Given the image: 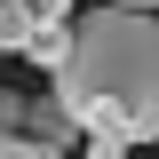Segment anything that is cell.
<instances>
[{
	"label": "cell",
	"mask_w": 159,
	"mask_h": 159,
	"mask_svg": "<svg viewBox=\"0 0 159 159\" xmlns=\"http://www.w3.org/2000/svg\"><path fill=\"white\" fill-rule=\"evenodd\" d=\"M0 159H64V151H40V143H24V135H0Z\"/></svg>",
	"instance_id": "277c9868"
},
{
	"label": "cell",
	"mask_w": 159,
	"mask_h": 159,
	"mask_svg": "<svg viewBox=\"0 0 159 159\" xmlns=\"http://www.w3.org/2000/svg\"><path fill=\"white\" fill-rule=\"evenodd\" d=\"M32 32H40L32 0H0V56H24V48H32Z\"/></svg>",
	"instance_id": "7a4b0ae2"
},
{
	"label": "cell",
	"mask_w": 159,
	"mask_h": 159,
	"mask_svg": "<svg viewBox=\"0 0 159 159\" xmlns=\"http://www.w3.org/2000/svg\"><path fill=\"white\" fill-rule=\"evenodd\" d=\"M64 32H72V24H40V32H32V48H24V56H32L40 72H56V64H64Z\"/></svg>",
	"instance_id": "3957f363"
},
{
	"label": "cell",
	"mask_w": 159,
	"mask_h": 159,
	"mask_svg": "<svg viewBox=\"0 0 159 159\" xmlns=\"http://www.w3.org/2000/svg\"><path fill=\"white\" fill-rule=\"evenodd\" d=\"M103 8H143V16H151V8H159V0H103Z\"/></svg>",
	"instance_id": "5b68a950"
},
{
	"label": "cell",
	"mask_w": 159,
	"mask_h": 159,
	"mask_svg": "<svg viewBox=\"0 0 159 159\" xmlns=\"http://www.w3.org/2000/svg\"><path fill=\"white\" fill-rule=\"evenodd\" d=\"M56 111L80 143H159V16L143 8H88L64 32L56 72Z\"/></svg>",
	"instance_id": "6da1fadb"
}]
</instances>
